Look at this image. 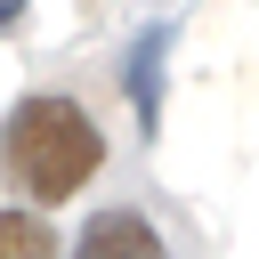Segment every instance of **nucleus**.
Returning <instances> with one entry per match:
<instances>
[{
    "instance_id": "nucleus-1",
    "label": "nucleus",
    "mask_w": 259,
    "mask_h": 259,
    "mask_svg": "<svg viewBox=\"0 0 259 259\" xmlns=\"http://www.w3.org/2000/svg\"><path fill=\"white\" fill-rule=\"evenodd\" d=\"M97 162H105V138H97V121L73 97H16L8 105V178L32 202L81 194V178Z\"/></svg>"
},
{
    "instance_id": "nucleus-2",
    "label": "nucleus",
    "mask_w": 259,
    "mask_h": 259,
    "mask_svg": "<svg viewBox=\"0 0 259 259\" xmlns=\"http://www.w3.org/2000/svg\"><path fill=\"white\" fill-rule=\"evenodd\" d=\"M73 259H162V235L138 219V210H97L73 243Z\"/></svg>"
},
{
    "instance_id": "nucleus-3",
    "label": "nucleus",
    "mask_w": 259,
    "mask_h": 259,
    "mask_svg": "<svg viewBox=\"0 0 259 259\" xmlns=\"http://www.w3.org/2000/svg\"><path fill=\"white\" fill-rule=\"evenodd\" d=\"M162 49H170V24L138 32V49H130V97H138V121L146 130L162 121Z\"/></svg>"
},
{
    "instance_id": "nucleus-4",
    "label": "nucleus",
    "mask_w": 259,
    "mask_h": 259,
    "mask_svg": "<svg viewBox=\"0 0 259 259\" xmlns=\"http://www.w3.org/2000/svg\"><path fill=\"white\" fill-rule=\"evenodd\" d=\"M0 259H49V235H40L24 210H8V219H0Z\"/></svg>"
},
{
    "instance_id": "nucleus-5",
    "label": "nucleus",
    "mask_w": 259,
    "mask_h": 259,
    "mask_svg": "<svg viewBox=\"0 0 259 259\" xmlns=\"http://www.w3.org/2000/svg\"><path fill=\"white\" fill-rule=\"evenodd\" d=\"M16 8H24V0H0V16H8V24H16Z\"/></svg>"
}]
</instances>
